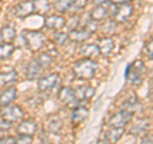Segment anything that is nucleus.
I'll return each mask as SVG.
<instances>
[{
  "instance_id": "1",
  "label": "nucleus",
  "mask_w": 153,
  "mask_h": 144,
  "mask_svg": "<svg viewBox=\"0 0 153 144\" xmlns=\"http://www.w3.org/2000/svg\"><path fill=\"white\" fill-rule=\"evenodd\" d=\"M97 68L98 66H97V63H96V61H93L92 59H87V57H84V59L78 60L76 63H74L73 71H74L76 78L89 80L96 75Z\"/></svg>"
},
{
  "instance_id": "2",
  "label": "nucleus",
  "mask_w": 153,
  "mask_h": 144,
  "mask_svg": "<svg viewBox=\"0 0 153 144\" xmlns=\"http://www.w3.org/2000/svg\"><path fill=\"white\" fill-rule=\"evenodd\" d=\"M23 38H25V44L30 51H38L46 44V36L40 31H25L23 32Z\"/></svg>"
},
{
  "instance_id": "3",
  "label": "nucleus",
  "mask_w": 153,
  "mask_h": 144,
  "mask_svg": "<svg viewBox=\"0 0 153 144\" xmlns=\"http://www.w3.org/2000/svg\"><path fill=\"white\" fill-rule=\"evenodd\" d=\"M146 71H147L146 65L143 64L140 60H135L134 63L128 65L125 76H126L128 80L130 82L131 84H135V85L138 84V85H139L143 82V78H144Z\"/></svg>"
},
{
  "instance_id": "4",
  "label": "nucleus",
  "mask_w": 153,
  "mask_h": 144,
  "mask_svg": "<svg viewBox=\"0 0 153 144\" xmlns=\"http://www.w3.org/2000/svg\"><path fill=\"white\" fill-rule=\"evenodd\" d=\"M59 84H60L59 74L52 73L46 76H42V78L38 80L37 89H38V92H42V93H51L55 91V88H57Z\"/></svg>"
},
{
  "instance_id": "5",
  "label": "nucleus",
  "mask_w": 153,
  "mask_h": 144,
  "mask_svg": "<svg viewBox=\"0 0 153 144\" xmlns=\"http://www.w3.org/2000/svg\"><path fill=\"white\" fill-rule=\"evenodd\" d=\"M133 119V112L129 110H121L116 114H114L111 117L108 119V125L114 128H125L128 122H130Z\"/></svg>"
},
{
  "instance_id": "6",
  "label": "nucleus",
  "mask_w": 153,
  "mask_h": 144,
  "mask_svg": "<svg viewBox=\"0 0 153 144\" xmlns=\"http://www.w3.org/2000/svg\"><path fill=\"white\" fill-rule=\"evenodd\" d=\"M1 116L4 120H8L10 122H16L23 117V110L18 105H9V106L3 107Z\"/></svg>"
},
{
  "instance_id": "7",
  "label": "nucleus",
  "mask_w": 153,
  "mask_h": 144,
  "mask_svg": "<svg viewBox=\"0 0 153 144\" xmlns=\"http://www.w3.org/2000/svg\"><path fill=\"white\" fill-rule=\"evenodd\" d=\"M134 8L130 5V4H121L119 8L115 9V12L112 13L114 16V21L116 23H124L126 22L129 18L131 17Z\"/></svg>"
},
{
  "instance_id": "8",
  "label": "nucleus",
  "mask_w": 153,
  "mask_h": 144,
  "mask_svg": "<svg viewBox=\"0 0 153 144\" xmlns=\"http://www.w3.org/2000/svg\"><path fill=\"white\" fill-rule=\"evenodd\" d=\"M57 98L61 103L66 105V106H75L76 107V103L74 102H78L75 98V93H74V89L70 88V87H63L59 93H57Z\"/></svg>"
},
{
  "instance_id": "9",
  "label": "nucleus",
  "mask_w": 153,
  "mask_h": 144,
  "mask_svg": "<svg viewBox=\"0 0 153 144\" xmlns=\"http://www.w3.org/2000/svg\"><path fill=\"white\" fill-rule=\"evenodd\" d=\"M93 35V32L88 30V28H82V30H70V32L68 33V37L71 42H75V44H82V42L87 41L91 38V36Z\"/></svg>"
},
{
  "instance_id": "10",
  "label": "nucleus",
  "mask_w": 153,
  "mask_h": 144,
  "mask_svg": "<svg viewBox=\"0 0 153 144\" xmlns=\"http://www.w3.org/2000/svg\"><path fill=\"white\" fill-rule=\"evenodd\" d=\"M17 98V88L16 87H8L0 93V106L5 107L12 105Z\"/></svg>"
},
{
  "instance_id": "11",
  "label": "nucleus",
  "mask_w": 153,
  "mask_h": 144,
  "mask_svg": "<svg viewBox=\"0 0 153 144\" xmlns=\"http://www.w3.org/2000/svg\"><path fill=\"white\" fill-rule=\"evenodd\" d=\"M94 92L96 89L93 87H91V85H79V87H76V89H74L75 98L78 102L89 101L94 96Z\"/></svg>"
},
{
  "instance_id": "12",
  "label": "nucleus",
  "mask_w": 153,
  "mask_h": 144,
  "mask_svg": "<svg viewBox=\"0 0 153 144\" xmlns=\"http://www.w3.org/2000/svg\"><path fill=\"white\" fill-rule=\"evenodd\" d=\"M33 12H35V9H33V1H31V0L21 1L16 7V10H14V13H16V16L18 18H27V17H30Z\"/></svg>"
},
{
  "instance_id": "13",
  "label": "nucleus",
  "mask_w": 153,
  "mask_h": 144,
  "mask_svg": "<svg viewBox=\"0 0 153 144\" xmlns=\"http://www.w3.org/2000/svg\"><path fill=\"white\" fill-rule=\"evenodd\" d=\"M17 131H18V134L33 137V134L37 131V124L35 120H25V121H22L18 125Z\"/></svg>"
},
{
  "instance_id": "14",
  "label": "nucleus",
  "mask_w": 153,
  "mask_h": 144,
  "mask_svg": "<svg viewBox=\"0 0 153 144\" xmlns=\"http://www.w3.org/2000/svg\"><path fill=\"white\" fill-rule=\"evenodd\" d=\"M41 70H42V68L40 66V64L37 63V60L36 59L31 60L26 68V78L28 80H36L38 76L41 75Z\"/></svg>"
},
{
  "instance_id": "15",
  "label": "nucleus",
  "mask_w": 153,
  "mask_h": 144,
  "mask_svg": "<svg viewBox=\"0 0 153 144\" xmlns=\"http://www.w3.org/2000/svg\"><path fill=\"white\" fill-rule=\"evenodd\" d=\"M87 117H88V108L87 107H84V106L74 107L73 112H71V122H73L74 125L82 124Z\"/></svg>"
},
{
  "instance_id": "16",
  "label": "nucleus",
  "mask_w": 153,
  "mask_h": 144,
  "mask_svg": "<svg viewBox=\"0 0 153 144\" xmlns=\"http://www.w3.org/2000/svg\"><path fill=\"white\" fill-rule=\"evenodd\" d=\"M66 24V21L64 17L61 16H50L45 19V26L47 28H50V30H60V28H63L64 26Z\"/></svg>"
},
{
  "instance_id": "17",
  "label": "nucleus",
  "mask_w": 153,
  "mask_h": 144,
  "mask_svg": "<svg viewBox=\"0 0 153 144\" xmlns=\"http://www.w3.org/2000/svg\"><path fill=\"white\" fill-rule=\"evenodd\" d=\"M45 128H46V130L49 133L57 134V133H60L61 128H63V122H61V120L57 116H50L49 119L46 120Z\"/></svg>"
},
{
  "instance_id": "18",
  "label": "nucleus",
  "mask_w": 153,
  "mask_h": 144,
  "mask_svg": "<svg viewBox=\"0 0 153 144\" xmlns=\"http://www.w3.org/2000/svg\"><path fill=\"white\" fill-rule=\"evenodd\" d=\"M124 133H125L124 128H114V126H111L106 131V139H107V142L108 143H112V144L117 143L123 138Z\"/></svg>"
},
{
  "instance_id": "19",
  "label": "nucleus",
  "mask_w": 153,
  "mask_h": 144,
  "mask_svg": "<svg viewBox=\"0 0 153 144\" xmlns=\"http://www.w3.org/2000/svg\"><path fill=\"white\" fill-rule=\"evenodd\" d=\"M80 54L84 55L87 59H94V57L100 56V49L97 45H93V44H87V45H83L80 47Z\"/></svg>"
},
{
  "instance_id": "20",
  "label": "nucleus",
  "mask_w": 153,
  "mask_h": 144,
  "mask_svg": "<svg viewBox=\"0 0 153 144\" xmlns=\"http://www.w3.org/2000/svg\"><path fill=\"white\" fill-rule=\"evenodd\" d=\"M114 47H115V44L110 37H105V38H101V40H100L98 49H100V54L101 55H106V56L110 55L112 52Z\"/></svg>"
},
{
  "instance_id": "21",
  "label": "nucleus",
  "mask_w": 153,
  "mask_h": 144,
  "mask_svg": "<svg viewBox=\"0 0 153 144\" xmlns=\"http://www.w3.org/2000/svg\"><path fill=\"white\" fill-rule=\"evenodd\" d=\"M16 36H17V32L12 26H5L0 31V38H1V41L5 42V44H12L14 41V38H16Z\"/></svg>"
},
{
  "instance_id": "22",
  "label": "nucleus",
  "mask_w": 153,
  "mask_h": 144,
  "mask_svg": "<svg viewBox=\"0 0 153 144\" xmlns=\"http://www.w3.org/2000/svg\"><path fill=\"white\" fill-rule=\"evenodd\" d=\"M18 80V73L16 70L0 73V83L3 85H12Z\"/></svg>"
},
{
  "instance_id": "23",
  "label": "nucleus",
  "mask_w": 153,
  "mask_h": 144,
  "mask_svg": "<svg viewBox=\"0 0 153 144\" xmlns=\"http://www.w3.org/2000/svg\"><path fill=\"white\" fill-rule=\"evenodd\" d=\"M50 0H33V9L40 16H45L50 10Z\"/></svg>"
},
{
  "instance_id": "24",
  "label": "nucleus",
  "mask_w": 153,
  "mask_h": 144,
  "mask_svg": "<svg viewBox=\"0 0 153 144\" xmlns=\"http://www.w3.org/2000/svg\"><path fill=\"white\" fill-rule=\"evenodd\" d=\"M106 16H107V9L102 8V7H94L89 13V17L93 22L103 21V19L106 18Z\"/></svg>"
},
{
  "instance_id": "25",
  "label": "nucleus",
  "mask_w": 153,
  "mask_h": 144,
  "mask_svg": "<svg viewBox=\"0 0 153 144\" xmlns=\"http://www.w3.org/2000/svg\"><path fill=\"white\" fill-rule=\"evenodd\" d=\"M36 60L42 69H47V68H50V65H51L52 57L47 54V52H42V54H40L36 57Z\"/></svg>"
},
{
  "instance_id": "26",
  "label": "nucleus",
  "mask_w": 153,
  "mask_h": 144,
  "mask_svg": "<svg viewBox=\"0 0 153 144\" xmlns=\"http://www.w3.org/2000/svg\"><path fill=\"white\" fill-rule=\"evenodd\" d=\"M14 51V46L12 44H0V60H4V59H8L9 56L13 54Z\"/></svg>"
},
{
  "instance_id": "27",
  "label": "nucleus",
  "mask_w": 153,
  "mask_h": 144,
  "mask_svg": "<svg viewBox=\"0 0 153 144\" xmlns=\"http://www.w3.org/2000/svg\"><path fill=\"white\" fill-rule=\"evenodd\" d=\"M73 7V0H57L55 3V9L60 13H65Z\"/></svg>"
},
{
  "instance_id": "28",
  "label": "nucleus",
  "mask_w": 153,
  "mask_h": 144,
  "mask_svg": "<svg viewBox=\"0 0 153 144\" xmlns=\"http://www.w3.org/2000/svg\"><path fill=\"white\" fill-rule=\"evenodd\" d=\"M115 30H116V22L115 21H105L103 24L101 26V31L107 36L114 35Z\"/></svg>"
},
{
  "instance_id": "29",
  "label": "nucleus",
  "mask_w": 153,
  "mask_h": 144,
  "mask_svg": "<svg viewBox=\"0 0 153 144\" xmlns=\"http://www.w3.org/2000/svg\"><path fill=\"white\" fill-rule=\"evenodd\" d=\"M148 121L144 119H140V120H138L137 124L131 128V133L133 134H140V133H146L147 130V128H148Z\"/></svg>"
},
{
  "instance_id": "30",
  "label": "nucleus",
  "mask_w": 153,
  "mask_h": 144,
  "mask_svg": "<svg viewBox=\"0 0 153 144\" xmlns=\"http://www.w3.org/2000/svg\"><path fill=\"white\" fill-rule=\"evenodd\" d=\"M69 40L68 37V33H64V32H56L54 35V44L55 45H59V46H63L66 44V41Z\"/></svg>"
},
{
  "instance_id": "31",
  "label": "nucleus",
  "mask_w": 153,
  "mask_h": 144,
  "mask_svg": "<svg viewBox=\"0 0 153 144\" xmlns=\"http://www.w3.org/2000/svg\"><path fill=\"white\" fill-rule=\"evenodd\" d=\"M137 106H139V101H138V98L133 94L131 96V99H128V102L124 105V110H129V111L133 112V107H137Z\"/></svg>"
},
{
  "instance_id": "32",
  "label": "nucleus",
  "mask_w": 153,
  "mask_h": 144,
  "mask_svg": "<svg viewBox=\"0 0 153 144\" xmlns=\"http://www.w3.org/2000/svg\"><path fill=\"white\" fill-rule=\"evenodd\" d=\"M14 144H32V137L18 134V138L16 139V143Z\"/></svg>"
},
{
  "instance_id": "33",
  "label": "nucleus",
  "mask_w": 153,
  "mask_h": 144,
  "mask_svg": "<svg viewBox=\"0 0 153 144\" xmlns=\"http://www.w3.org/2000/svg\"><path fill=\"white\" fill-rule=\"evenodd\" d=\"M144 51H146V55L149 57V59L153 60V38L151 41H148L146 46H144Z\"/></svg>"
},
{
  "instance_id": "34",
  "label": "nucleus",
  "mask_w": 153,
  "mask_h": 144,
  "mask_svg": "<svg viewBox=\"0 0 153 144\" xmlns=\"http://www.w3.org/2000/svg\"><path fill=\"white\" fill-rule=\"evenodd\" d=\"M93 3H94L96 7H102V8H106V9H108L111 7V1H110V0H93Z\"/></svg>"
},
{
  "instance_id": "35",
  "label": "nucleus",
  "mask_w": 153,
  "mask_h": 144,
  "mask_svg": "<svg viewBox=\"0 0 153 144\" xmlns=\"http://www.w3.org/2000/svg\"><path fill=\"white\" fill-rule=\"evenodd\" d=\"M85 5H87V0H73V7L76 8V9H82Z\"/></svg>"
},
{
  "instance_id": "36",
  "label": "nucleus",
  "mask_w": 153,
  "mask_h": 144,
  "mask_svg": "<svg viewBox=\"0 0 153 144\" xmlns=\"http://www.w3.org/2000/svg\"><path fill=\"white\" fill-rule=\"evenodd\" d=\"M12 124L13 122H10V121H8V120H1L0 121V130H9V129L12 128Z\"/></svg>"
},
{
  "instance_id": "37",
  "label": "nucleus",
  "mask_w": 153,
  "mask_h": 144,
  "mask_svg": "<svg viewBox=\"0 0 153 144\" xmlns=\"http://www.w3.org/2000/svg\"><path fill=\"white\" fill-rule=\"evenodd\" d=\"M16 143V138L13 137H5L0 139V144H14Z\"/></svg>"
},
{
  "instance_id": "38",
  "label": "nucleus",
  "mask_w": 153,
  "mask_h": 144,
  "mask_svg": "<svg viewBox=\"0 0 153 144\" xmlns=\"http://www.w3.org/2000/svg\"><path fill=\"white\" fill-rule=\"evenodd\" d=\"M140 144H153V139L151 137H148V135H144L142 138Z\"/></svg>"
},
{
  "instance_id": "39",
  "label": "nucleus",
  "mask_w": 153,
  "mask_h": 144,
  "mask_svg": "<svg viewBox=\"0 0 153 144\" xmlns=\"http://www.w3.org/2000/svg\"><path fill=\"white\" fill-rule=\"evenodd\" d=\"M111 4H116V5H121V4H128L130 3L131 0H110Z\"/></svg>"
},
{
  "instance_id": "40",
  "label": "nucleus",
  "mask_w": 153,
  "mask_h": 144,
  "mask_svg": "<svg viewBox=\"0 0 153 144\" xmlns=\"http://www.w3.org/2000/svg\"><path fill=\"white\" fill-rule=\"evenodd\" d=\"M101 144H112V143H108V142H102Z\"/></svg>"
},
{
  "instance_id": "41",
  "label": "nucleus",
  "mask_w": 153,
  "mask_h": 144,
  "mask_svg": "<svg viewBox=\"0 0 153 144\" xmlns=\"http://www.w3.org/2000/svg\"><path fill=\"white\" fill-rule=\"evenodd\" d=\"M152 91H153V80H152Z\"/></svg>"
},
{
  "instance_id": "42",
  "label": "nucleus",
  "mask_w": 153,
  "mask_h": 144,
  "mask_svg": "<svg viewBox=\"0 0 153 144\" xmlns=\"http://www.w3.org/2000/svg\"><path fill=\"white\" fill-rule=\"evenodd\" d=\"M0 1H1V0H0Z\"/></svg>"
}]
</instances>
